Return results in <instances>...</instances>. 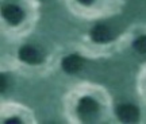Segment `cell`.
Returning a JSON list of instances; mask_svg holds the SVG:
<instances>
[{"instance_id":"7","label":"cell","mask_w":146,"mask_h":124,"mask_svg":"<svg viewBox=\"0 0 146 124\" xmlns=\"http://www.w3.org/2000/svg\"><path fill=\"white\" fill-rule=\"evenodd\" d=\"M133 46L139 54H146V35H142L139 38H137Z\"/></svg>"},{"instance_id":"10","label":"cell","mask_w":146,"mask_h":124,"mask_svg":"<svg viewBox=\"0 0 146 124\" xmlns=\"http://www.w3.org/2000/svg\"><path fill=\"white\" fill-rule=\"evenodd\" d=\"M78 1H80V3H83V4H91L94 0H78Z\"/></svg>"},{"instance_id":"4","label":"cell","mask_w":146,"mask_h":124,"mask_svg":"<svg viewBox=\"0 0 146 124\" xmlns=\"http://www.w3.org/2000/svg\"><path fill=\"white\" fill-rule=\"evenodd\" d=\"M19 58H21L23 62H27V63H39L42 61L41 53L36 50L35 47L33 46H23L21 47L19 50Z\"/></svg>"},{"instance_id":"3","label":"cell","mask_w":146,"mask_h":124,"mask_svg":"<svg viewBox=\"0 0 146 124\" xmlns=\"http://www.w3.org/2000/svg\"><path fill=\"white\" fill-rule=\"evenodd\" d=\"M1 15L5 20L11 23V24H18L21 23L23 19V11L15 4H8L4 5L1 10Z\"/></svg>"},{"instance_id":"8","label":"cell","mask_w":146,"mask_h":124,"mask_svg":"<svg viewBox=\"0 0 146 124\" xmlns=\"http://www.w3.org/2000/svg\"><path fill=\"white\" fill-rule=\"evenodd\" d=\"M0 89H1V92L5 90V77L4 76H1V78H0Z\"/></svg>"},{"instance_id":"1","label":"cell","mask_w":146,"mask_h":124,"mask_svg":"<svg viewBox=\"0 0 146 124\" xmlns=\"http://www.w3.org/2000/svg\"><path fill=\"white\" fill-rule=\"evenodd\" d=\"M116 116L123 123H135L139 117V111L133 104H122L116 108Z\"/></svg>"},{"instance_id":"5","label":"cell","mask_w":146,"mask_h":124,"mask_svg":"<svg viewBox=\"0 0 146 124\" xmlns=\"http://www.w3.org/2000/svg\"><path fill=\"white\" fill-rule=\"evenodd\" d=\"M83 67V58L77 55V54H72L68 55L62 59V69L66 73H76Z\"/></svg>"},{"instance_id":"6","label":"cell","mask_w":146,"mask_h":124,"mask_svg":"<svg viewBox=\"0 0 146 124\" xmlns=\"http://www.w3.org/2000/svg\"><path fill=\"white\" fill-rule=\"evenodd\" d=\"M91 36H92V39L95 42L104 43V42H108L112 38V34H111L110 28L106 24H96L91 31Z\"/></svg>"},{"instance_id":"9","label":"cell","mask_w":146,"mask_h":124,"mask_svg":"<svg viewBox=\"0 0 146 124\" xmlns=\"http://www.w3.org/2000/svg\"><path fill=\"white\" fill-rule=\"evenodd\" d=\"M14 123H21V120L19 119H8L7 121H5V124H14Z\"/></svg>"},{"instance_id":"2","label":"cell","mask_w":146,"mask_h":124,"mask_svg":"<svg viewBox=\"0 0 146 124\" xmlns=\"http://www.w3.org/2000/svg\"><path fill=\"white\" fill-rule=\"evenodd\" d=\"M98 109H99L98 103L91 97H83L80 100L78 107H77L78 115H80L84 120H88V119H91L94 115H96Z\"/></svg>"}]
</instances>
